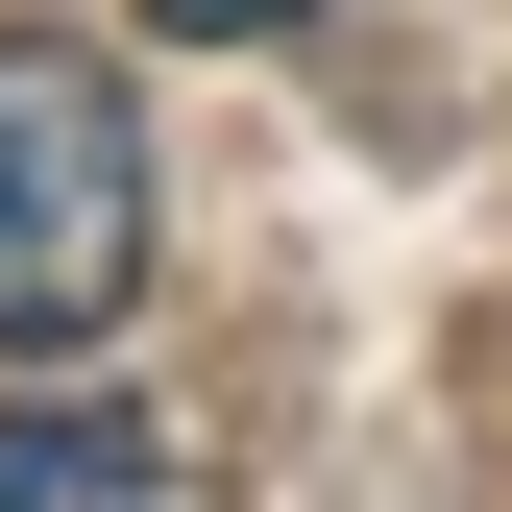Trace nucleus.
Returning <instances> with one entry per match:
<instances>
[{"mask_svg":"<svg viewBox=\"0 0 512 512\" xmlns=\"http://www.w3.org/2000/svg\"><path fill=\"white\" fill-rule=\"evenodd\" d=\"M147 293V98L74 25H0V366H74Z\"/></svg>","mask_w":512,"mask_h":512,"instance_id":"f257e3e1","label":"nucleus"},{"mask_svg":"<svg viewBox=\"0 0 512 512\" xmlns=\"http://www.w3.org/2000/svg\"><path fill=\"white\" fill-rule=\"evenodd\" d=\"M74 488H196V439L122 415V391H25L0 415V512H74Z\"/></svg>","mask_w":512,"mask_h":512,"instance_id":"f03ea898","label":"nucleus"},{"mask_svg":"<svg viewBox=\"0 0 512 512\" xmlns=\"http://www.w3.org/2000/svg\"><path fill=\"white\" fill-rule=\"evenodd\" d=\"M147 25H171V49H269L293 0H147Z\"/></svg>","mask_w":512,"mask_h":512,"instance_id":"7ed1b4c3","label":"nucleus"}]
</instances>
